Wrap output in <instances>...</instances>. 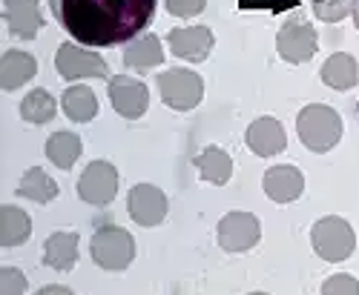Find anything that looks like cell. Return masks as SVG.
I'll use <instances>...</instances> for the list:
<instances>
[{
  "mask_svg": "<svg viewBox=\"0 0 359 295\" xmlns=\"http://www.w3.org/2000/svg\"><path fill=\"white\" fill-rule=\"evenodd\" d=\"M158 0H49L61 29L93 49L135 41L149 26Z\"/></svg>",
  "mask_w": 359,
  "mask_h": 295,
  "instance_id": "1",
  "label": "cell"
},
{
  "mask_svg": "<svg viewBox=\"0 0 359 295\" xmlns=\"http://www.w3.org/2000/svg\"><path fill=\"white\" fill-rule=\"evenodd\" d=\"M55 69L64 80H81V78H107L109 66L101 55L86 52L75 43H61L55 55Z\"/></svg>",
  "mask_w": 359,
  "mask_h": 295,
  "instance_id": "6",
  "label": "cell"
},
{
  "mask_svg": "<svg viewBox=\"0 0 359 295\" xmlns=\"http://www.w3.org/2000/svg\"><path fill=\"white\" fill-rule=\"evenodd\" d=\"M351 15H353V23L359 29V0H351Z\"/></svg>",
  "mask_w": 359,
  "mask_h": 295,
  "instance_id": "30",
  "label": "cell"
},
{
  "mask_svg": "<svg viewBox=\"0 0 359 295\" xmlns=\"http://www.w3.org/2000/svg\"><path fill=\"white\" fill-rule=\"evenodd\" d=\"M322 80L331 86V89L345 92L359 80V66H356V61L348 52H337L322 64Z\"/></svg>",
  "mask_w": 359,
  "mask_h": 295,
  "instance_id": "18",
  "label": "cell"
},
{
  "mask_svg": "<svg viewBox=\"0 0 359 295\" xmlns=\"http://www.w3.org/2000/svg\"><path fill=\"white\" fill-rule=\"evenodd\" d=\"M4 17L9 23V32L15 38H23V41H32L41 26H43V17H41V9H38V0H4Z\"/></svg>",
  "mask_w": 359,
  "mask_h": 295,
  "instance_id": "15",
  "label": "cell"
},
{
  "mask_svg": "<svg viewBox=\"0 0 359 295\" xmlns=\"http://www.w3.org/2000/svg\"><path fill=\"white\" fill-rule=\"evenodd\" d=\"M78 261V232H52L43 244V264L57 273H67Z\"/></svg>",
  "mask_w": 359,
  "mask_h": 295,
  "instance_id": "17",
  "label": "cell"
},
{
  "mask_svg": "<svg viewBox=\"0 0 359 295\" xmlns=\"http://www.w3.org/2000/svg\"><path fill=\"white\" fill-rule=\"evenodd\" d=\"M89 252H93V261L98 264L101 270L118 273V270H127L133 264L135 241H133V235L124 226L104 224V226L95 229L93 241H89Z\"/></svg>",
  "mask_w": 359,
  "mask_h": 295,
  "instance_id": "3",
  "label": "cell"
},
{
  "mask_svg": "<svg viewBox=\"0 0 359 295\" xmlns=\"http://www.w3.org/2000/svg\"><path fill=\"white\" fill-rule=\"evenodd\" d=\"M296 132L311 152H331L342 138V117L325 103H311L299 112Z\"/></svg>",
  "mask_w": 359,
  "mask_h": 295,
  "instance_id": "2",
  "label": "cell"
},
{
  "mask_svg": "<svg viewBox=\"0 0 359 295\" xmlns=\"http://www.w3.org/2000/svg\"><path fill=\"white\" fill-rule=\"evenodd\" d=\"M109 101H112V109L121 117H141L149 106L147 83L130 75H115L109 78Z\"/></svg>",
  "mask_w": 359,
  "mask_h": 295,
  "instance_id": "11",
  "label": "cell"
},
{
  "mask_svg": "<svg viewBox=\"0 0 359 295\" xmlns=\"http://www.w3.org/2000/svg\"><path fill=\"white\" fill-rule=\"evenodd\" d=\"M18 195L29 198V201H38V203H49L57 198V184L49 178V175L41 169V166H32L23 178H20V187H18Z\"/></svg>",
  "mask_w": 359,
  "mask_h": 295,
  "instance_id": "24",
  "label": "cell"
},
{
  "mask_svg": "<svg viewBox=\"0 0 359 295\" xmlns=\"http://www.w3.org/2000/svg\"><path fill=\"white\" fill-rule=\"evenodd\" d=\"M311 241H313L316 255L331 264L351 258V252L356 250V235H353L351 224L339 215H327V218L316 221L311 229Z\"/></svg>",
  "mask_w": 359,
  "mask_h": 295,
  "instance_id": "4",
  "label": "cell"
},
{
  "mask_svg": "<svg viewBox=\"0 0 359 295\" xmlns=\"http://www.w3.org/2000/svg\"><path fill=\"white\" fill-rule=\"evenodd\" d=\"M78 195L83 203L107 206L118 195V169L109 161H93L78 181Z\"/></svg>",
  "mask_w": 359,
  "mask_h": 295,
  "instance_id": "7",
  "label": "cell"
},
{
  "mask_svg": "<svg viewBox=\"0 0 359 295\" xmlns=\"http://www.w3.org/2000/svg\"><path fill=\"white\" fill-rule=\"evenodd\" d=\"M351 12V0H313V15L325 23H339Z\"/></svg>",
  "mask_w": 359,
  "mask_h": 295,
  "instance_id": "26",
  "label": "cell"
},
{
  "mask_svg": "<svg viewBox=\"0 0 359 295\" xmlns=\"http://www.w3.org/2000/svg\"><path fill=\"white\" fill-rule=\"evenodd\" d=\"M64 112L75 124H89L98 115V98L89 86H69L64 92Z\"/></svg>",
  "mask_w": 359,
  "mask_h": 295,
  "instance_id": "22",
  "label": "cell"
},
{
  "mask_svg": "<svg viewBox=\"0 0 359 295\" xmlns=\"http://www.w3.org/2000/svg\"><path fill=\"white\" fill-rule=\"evenodd\" d=\"M196 166L201 172V178L216 184V187L227 184L230 175H233V161H230V155L222 150V146H207V150L196 158Z\"/></svg>",
  "mask_w": 359,
  "mask_h": 295,
  "instance_id": "21",
  "label": "cell"
},
{
  "mask_svg": "<svg viewBox=\"0 0 359 295\" xmlns=\"http://www.w3.org/2000/svg\"><path fill=\"white\" fill-rule=\"evenodd\" d=\"M127 210L138 226H158L167 218V195L153 184H138L127 195Z\"/></svg>",
  "mask_w": 359,
  "mask_h": 295,
  "instance_id": "10",
  "label": "cell"
},
{
  "mask_svg": "<svg viewBox=\"0 0 359 295\" xmlns=\"http://www.w3.org/2000/svg\"><path fill=\"white\" fill-rule=\"evenodd\" d=\"M32 235V221L18 206H0V244L20 247Z\"/></svg>",
  "mask_w": 359,
  "mask_h": 295,
  "instance_id": "19",
  "label": "cell"
},
{
  "mask_svg": "<svg viewBox=\"0 0 359 295\" xmlns=\"http://www.w3.org/2000/svg\"><path fill=\"white\" fill-rule=\"evenodd\" d=\"M207 6V0H167V12L175 17H196Z\"/></svg>",
  "mask_w": 359,
  "mask_h": 295,
  "instance_id": "29",
  "label": "cell"
},
{
  "mask_svg": "<svg viewBox=\"0 0 359 295\" xmlns=\"http://www.w3.org/2000/svg\"><path fill=\"white\" fill-rule=\"evenodd\" d=\"M55 109H57V103H55V98H52L46 89H32V92L23 98V103H20L23 121L38 124V127L52 121V117H55Z\"/></svg>",
  "mask_w": 359,
  "mask_h": 295,
  "instance_id": "25",
  "label": "cell"
},
{
  "mask_svg": "<svg viewBox=\"0 0 359 295\" xmlns=\"http://www.w3.org/2000/svg\"><path fill=\"white\" fill-rule=\"evenodd\" d=\"M26 275L15 267H0V292L4 295H18V292H26Z\"/></svg>",
  "mask_w": 359,
  "mask_h": 295,
  "instance_id": "28",
  "label": "cell"
},
{
  "mask_svg": "<svg viewBox=\"0 0 359 295\" xmlns=\"http://www.w3.org/2000/svg\"><path fill=\"white\" fill-rule=\"evenodd\" d=\"M356 109H359V103H356Z\"/></svg>",
  "mask_w": 359,
  "mask_h": 295,
  "instance_id": "33",
  "label": "cell"
},
{
  "mask_svg": "<svg viewBox=\"0 0 359 295\" xmlns=\"http://www.w3.org/2000/svg\"><path fill=\"white\" fill-rule=\"evenodd\" d=\"M161 101L175 112H190L204 98V80L190 69H167L158 75Z\"/></svg>",
  "mask_w": 359,
  "mask_h": 295,
  "instance_id": "5",
  "label": "cell"
},
{
  "mask_svg": "<svg viewBox=\"0 0 359 295\" xmlns=\"http://www.w3.org/2000/svg\"><path fill=\"white\" fill-rule=\"evenodd\" d=\"M264 192L271 201L276 203H290L299 195L305 192V175L299 172L296 166H271L264 172V181H262Z\"/></svg>",
  "mask_w": 359,
  "mask_h": 295,
  "instance_id": "14",
  "label": "cell"
},
{
  "mask_svg": "<svg viewBox=\"0 0 359 295\" xmlns=\"http://www.w3.org/2000/svg\"><path fill=\"white\" fill-rule=\"evenodd\" d=\"M124 64L130 69H153V66H161L164 64V49H161V41L156 35H141L135 38L127 52H124Z\"/></svg>",
  "mask_w": 359,
  "mask_h": 295,
  "instance_id": "20",
  "label": "cell"
},
{
  "mask_svg": "<svg viewBox=\"0 0 359 295\" xmlns=\"http://www.w3.org/2000/svg\"><path fill=\"white\" fill-rule=\"evenodd\" d=\"M83 152V143L78 135L72 132H55L46 141V158L57 166V169H72V164L81 158Z\"/></svg>",
  "mask_w": 359,
  "mask_h": 295,
  "instance_id": "23",
  "label": "cell"
},
{
  "mask_svg": "<svg viewBox=\"0 0 359 295\" xmlns=\"http://www.w3.org/2000/svg\"><path fill=\"white\" fill-rule=\"evenodd\" d=\"M41 292L46 295V292H69V289H67V287H43Z\"/></svg>",
  "mask_w": 359,
  "mask_h": 295,
  "instance_id": "31",
  "label": "cell"
},
{
  "mask_svg": "<svg viewBox=\"0 0 359 295\" xmlns=\"http://www.w3.org/2000/svg\"><path fill=\"white\" fill-rule=\"evenodd\" d=\"M322 292L325 295H359V281L353 275H334L322 284Z\"/></svg>",
  "mask_w": 359,
  "mask_h": 295,
  "instance_id": "27",
  "label": "cell"
},
{
  "mask_svg": "<svg viewBox=\"0 0 359 295\" xmlns=\"http://www.w3.org/2000/svg\"><path fill=\"white\" fill-rule=\"evenodd\" d=\"M167 43L175 57L190 61V64H201V61H207V55L213 52L216 38L207 26H184V29H172L167 35Z\"/></svg>",
  "mask_w": 359,
  "mask_h": 295,
  "instance_id": "12",
  "label": "cell"
},
{
  "mask_svg": "<svg viewBox=\"0 0 359 295\" xmlns=\"http://www.w3.org/2000/svg\"><path fill=\"white\" fill-rule=\"evenodd\" d=\"M242 3H253V0H242Z\"/></svg>",
  "mask_w": 359,
  "mask_h": 295,
  "instance_id": "32",
  "label": "cell"
},
{
  "mask_svg": "<svg viewBox=\"0 0 359 295\" xmlns=\"http://www.w3.org/2000/svg\"><path fill=\"white\" fill-rule=\"evenodd\" d=\"M276 49L287 64H308L316 55V29L308 20H287L279 29Z\"/></svg>",
  "mask_w": 359,
  "mask_h": 295,
  "instance_id": "9",
  "label": "cell"
},
{
  "mask_svg": "<svg viewBox=\"0 0 359 295\" xmlns=\"http://www.w3.org/2000/svg\"><path fill=\"white\" fill-rule=\"evenodd\" d=\"M250 152L259 155V158H273L279 152H285L287 146V135H285V127L276 121V117H259L248 127V135H245Z\"/></svg>",
  "mask_w": 359,
  "mask_h": 295,
  "instance_id": "13",
  "label": "cell"
},
{
  "mask_svg": "<svg viewBox=\"0 0 359 295\" xmlns=\"http://www.w3.org/2000/svg\"><path fill=\"white\" fill-rule=\"evenodd\" d=\"M262 238V224L250 213H227L219 221V247L224 252L253 250Z\"/></svg>",
  "mask_w": 359,
  "mask_h": 295,
  "instance_id": "8",
  "label": "cell"
},
{
  "mask_svg": "<svg viewBox=\"0 0 359 295\" xmlns=\"http://www.w3.org/2000/svg\"><path fill=\"white\" fill-rule=\"evenodd\" d=\"M38 72V61L29 52L20 49H9L4 57H0V86L6 92L20 89L23 83H29Z\"/></svg>",
  "mask_w": 359,
  "mask_h": 295,
  "instance_id": "16",
  "label": "cell"
}]
</instances>
